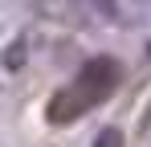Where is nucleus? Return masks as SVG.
I'll return each mask as SVG.
<instances>
[{"instance_id": "1", "label": "nucleus", "mask_w": 151, "mask_h": 147, "mask_svg": "<svg viewBox=\"0 0 151 147\" xmlns=\"http://www.w3.org/2000/svg\"><path fill=\"white\" fill-rule=\"evenodd\" d=\"M119 82H123V61H119V57H110V53L86 57L82 70H78L65 86L53 90L49 106H45V119H49L53 127H70V122H78L82 115H90L94 106H102L106 98L119 90Z\"/></svg>"}, {"instance_id": "2", "label": "nucleus", "mask_w": 151, "mask_h": 147, "mask_svg": "<svg viewBox=\"0 0 151 147\" xmlns=\"http://www.w3.org/2000/svg\"><path fill=\"white\" fill-rule=\"evenodd\" d=\"M90 147H127V139H123L119 127H102L98 135H94V143H90Z\"/></svg>"}, {"instance_id": "3", "label": "nucleus", "mask_w": 151, "mask_h": 147, "mask_svg": "<svg viewBox=\"0 0 151 147\" xmlns=\"http://www.w3.org/2000/svg\"><path fill=\"white\" fill-rule=\"evenodd\" d=\"M147 127H151V115H147V119H139V131H147Z\"/></svg>"}]
</instances>
